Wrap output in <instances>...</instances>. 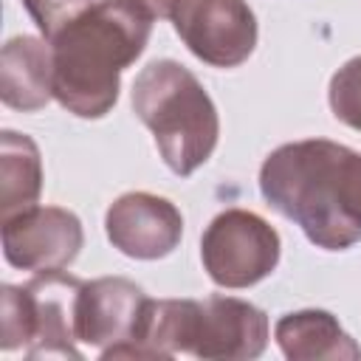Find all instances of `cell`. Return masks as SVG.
Returning a JSON list of instances; mask_svg holds the SVG:
<instances>
[{"label": "cell", "instance_id": "cell-5", "mask_svg": "<svg viewBox=\"0 0 361 361\" xmlns=\"http://www.w3.org/2000/svg\"><path fill=\"white\" fill-rule=\"evenodd\" d=\"M169 20L183 45L212 68H237L257 48L248 0H172Z\"/></svg>", "mask_w": 361, "mask_h": 361}, {"label": "cell", "instance_id": "cell-4", "mask_svg": "<svg viewBox=\"0 0 361 361\" xmlns=\"http://www.w3.org/2000/svg\"><path fill=\"white\" fill-rule=\"evenodd\" d=\"M282 243L276 228L248 212L226 209L220 212L200 237V262L209 279L220 288L240 290L262 282L279 265Z\"/></svg>", "mask_w": 361, "mask_h": 361}, {"label": "cell", "instance_id": "cell-14", "mask_svg": "<svg viewBox=\"0 0 361 361\" xmlns=\"http://www.w3.org/2000/svg\"><path fill=\"white\" fill-rule=\"evenodd\" d=\"M327 102L333 116L361 133V56L347 59L330 79Z\"/></svg>", "mask_w": 361, "mask_h": 361}, {"label": "cell", "instance_id": "cell-10", "mask_svg": "<svg viewBox=\"0 0 361 361\" xmlns=\"http://www.w3.org/2000/svg\"><path fill=\"white\" fill-rule=\"evenodd\" d=\"M268 316L237 296H209L200 302L189 355L214 361H251L268 347Z\"/></svg>", "mask_w": 361, "mask_h": 361}, {"label": "cell", "instance_id": "cell-13", "mask_svg": "<svg viewBox=\"0 0 361 361\" xmlns=\"http://www.w3.org/2000/svg\"><path fill=\"white\" fill-rule=\"evenodd\" d=\"M42 192V158L34 138L3 130L0 133V217H11L37 206Z\"/></svg>", "mask_w": 361, "mask_h": 361}, {"label": "cell", "instance_id": "cell-12", "mask_svg": "<svg viewBox=\"0 0 361 361\" xmlns=\"http://www.w3.org/2000/svg\"><path fill=\"white\" fill-rule=\"evenodd\" d=\"M274 338L285 358L290 361H358L361 347L353 336L344 333L338 319L330 310L305 307L285 313L276 327Z\"/></svg>", "mask_w": 361, "mask_h": 361}, {"label": "cell", "instance_id": "cell-8", "mask_svg": "<svg viewBox=\"0 0 361 361\" xmlns=\"http://www.w3.org/2000/svg\"><path fill=\"white\" fill-rule=\"evenodd\" d=\"M149 296L124 276L82 282L76 302V338L96 350L130 344L138 336Z\"/></svg>", "mask_w": 361, "mask_h": 361}, {"label": "cell", "instance_id": "cell-15", "mask_svg": "<svg viewBox=\"0 0 361 361\" xmlns=\"http://www.w3.org/2000/svg\"><path fill=\"white\" fill-rule=\"evenodd\" d=\"M31 344V313L23 285L0 288V347L6 353Z\"/></svg>", "mask_w": 361, "mask_h": 361}, {"label": "cell", "instance_id": "cell-3", "mask_svg": "<svg viewBox=\"0 0 361 361\" xmlns=\"http://www.w3.org/2000/svg\"><path fill=\"white\" fill-rule=\"evenodd\" d=\"M133 110L152 133L164 164L189 178L220 138V116L200 79L175 59H152L133 82Z\"/></svg>", "mask_w": 361, "mask_h": 361}, {"label": "cell", "instance_id": "cell-7", "mask_svg": "<svg viewBox=\"0 0 361 361\" xmlns=\"http://www.w3.org/2000/svg\"><path fill=\"white\" fill-rule=\"evenodd\" d=\"M104 231L113 248L133 259H161L180 245L183 214L180 209L152 192L118 195L107 214Z\"/></svg>", "mask_w": 361, "mask_h": 361}, {"label": "cell", "instance_id": "cell-6", "mask_svg": "<svg viewBox=\"0 0 361 361\" xmlns=\"http://www.w3.org/2000/svg\"><path fill=\"white\" fill-rule=\"evenodd\" d=\"M85 245L82 220L62 206H31L3 220L6 262L20 271H62Z\"/></svg>", "mask_w": 361, "mask_h": 361}, {"label": "cell", "instance_id": "cell-1", "mask_svg": "<svg viewBox=\"0 0 361 361\" xmlns=\"http://www.w3.org/2000/svg\"><path fill=\"white\" fill-rule=\"evenodd\" d=\"M259 192L316 248L361 243V152L327 138L282 144L259 166Z\"/></svg>", "mask_w": 361, "mask_h": 361}, {"label": "cell", "instance_id": "cell-9", "mask_svg": "<svg viewBox=\"0 0 361 361\" xmlns=\"http://www.w3.org/2000/svg\"><path fill=\"white\" fill-rule=\"evenodd\" d=\"M28 313H31V344L25 347L28 358H73L76 350V302L82 279L65 271H39L25 285Z\"/></svg>", "mask_w": 361, "mask_h": 361}, {"label": "cell", "instance_id": "cell-17", "mask_svg": "<svg viewBox=\"0 0 361 361\" xmlns=\"http://www.w3.org/2000/svg\"><path fill=\"white\" fill-rule=\"evenodd\" d=\"M147 8L155 14V17H166L169 20V8H172V0H144Z\"/></svg>", "mask_w": 361, "mask_h": 361}, {"label": "cell", "instance_id": "cell-11", "mask_svg": "<svg viewBox=\"0 0 361 361\" xmlns=\"http://www.w3.org/2000/svg\"><path fill=\"white\" fill-rule=\"evenodd\" d=\"M0 99L11 110L34 113L54 99V54L45 39L11 37L0 51Z\"/></svg>", "mask_w": 361, "mask_h": 361}, {"label": "cell", "instance_id": "cell-2", "mask_svg": "<svg viewBox=\"0 0 361 361\" xmlns=\"http://www.w3.org/2000/svg\"><path fill=\"white\" fill-rule=\"evenodd\" d=\"M155 14L144 0H96L51 39L54 99L79 118H104L121 87V71L147 48Z\"/></svg>", "mask_w": 361, "mask_h": 361}, {"label": "cell", "instance_id": "cell-16", "mask_svg": "<svg viewBox=\"0 0 361 361\" xmlns=\"http://www.w3.org/2000/svg\"><path fill=\"white\" fill-rule=\"evenodd\" d=\"M90 3H96V0H23V6L28 8L31 20L45 34V39H51L68 20H73Z\"/></svg>", "mask_w": 361, "mask_h": 361}]
</instances>
